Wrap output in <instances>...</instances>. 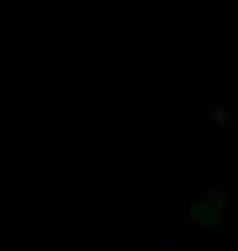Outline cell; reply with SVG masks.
Wrapping results in <instances>:
<instances>
[{
    "mask_svg": "<svg viewBox=\"0 0 238 251\" xmlns=\"http://www.w3.org/2000/svg\"><path fill=\"white\" fill-rule=\"evenodd\" d=\"M163 238H167V245H163V251H187V245H184V238H180V234H174V227H167V231H163Z\"/></svg>",
    "mask_w": 238,
    "mask_h": 251,
    "instance_id": "obj_1",
    "label": "cell"
}]
</instances>
